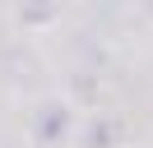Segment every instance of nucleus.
I'll return each instance as SVG.
<instances>
[{"instance_id": "3", "label": "nucleus", "mask_w": 153, "mask_h": 148, "mask_svg": "<svg viewBox=\"0 0 153 148\" xmlns=\"http://www.w3.org/2000/svg\"><path fill=\"white\" fill-rule=\"evenodd\" d=\"M121 139V125H111V120H97L93 125V134H88V144L93 148H107V144H116Z\"/></svg>"}, {"instance_id": "2", "label": "nucleus", "mask_w": 153, "mask_h": 148, "mask_svg": "<svg viewBox=\"0 0 153 148\" xmlns=\"http://www.w3.org/2000/svg\"><path fill=\"white\" fill-rule=\"evenodd\" d=\"M19 18L23 23H51L56 18V0H19Z\"/></svg>"}, {"instance_id": "1", "label": "nucleus", "mask_w": 153, "mask_h": 148, "mask_svg": "<svg viewBox=\"0 0 153 148\" xmlns=\"http://www.w3.org/2000/svg\"><path fill=\"white\" fill-rule=\"evenodd\" d=\"M70 130V107L65 102H47V107L33 116V139L37 144H60Z\"/></svg>"}]
</instances>
